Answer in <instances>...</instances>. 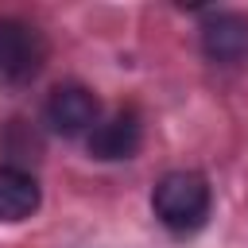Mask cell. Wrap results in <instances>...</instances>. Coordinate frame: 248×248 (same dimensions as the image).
<instances>
[{
  "mask_svg": "<svg viewBox=\"0 0 248 248\" xmlns=\"http://www.w3.org/2000/svg\"><path fill=\"white\" fill-rule=\"evenodd\" d=\"M143 143V124H140V112L136 108H116L108 120H97V128L85 136V147L93 159L101 163H120V159H132Z\"/></svg>",
  "mask_w": 248,
  "mask_h": 248,
  "instance_id": "4",
  "label": "cell"
},
{
  "mask_svg": "<svg viewBox=\"0 0 248 248\" xmlns=\"http://www.w3.org/2000/svg\"><path fill=\"white\" fill-rule=\"evenodd\" d=\"M43 120L54 136H89L101 120V101L93 97V89L85 85H58L50 97H46V108H43Z\"/></svg>",
  "mask_w": 248,
  "mask_h": 248,
  "instance_id": "3",
  "label": "cell"
},
{
  "mask_svg": "<svg viewBox=\"0 0 248 248\" xmlns=\"http://www.w3.org/2000/svg\"><path fill=\"white\" fill-rule=\"evenodd\" d=\"M43 202L35 174L23 167H0V221H27Z\"/></svg>",
  "mask_w": 248,
  "mask_h": 248,
  "instance_id": "6",
  "label": "cell"
},
{
  "mask_svg": "<svg viewBox=\"0 0 248 248\" xmlns=\"http://www.w3.org/2000/svg\"><path fill=\"white\" fill-rule=\"evenodd\" d=\"M46 66V39L35 23L4 16L0 19V81L27 85Z\"/></svg>",
  "mask_w": 248,
  "mask_h": 248,
  "instance_id": "2",
  "label": "cell"
},
{
  "mask_svg": "<svg viewBox=\"0 0 248 248\" xmlns=\"http://www.w3.org/2000/svg\"><path fill=\"white\" fill-rule=\"evenodd\" d=\"M202 50L209 62L232 66L248 50V19L236 12H209L202 27Z\"/></svg>",
  "mask_w": 248,
  "mask_h": 248,
  "instance_id": "5",
  "label": "cell"
},
{
  "mask_svg": "<svg viewBox=\"0 0 248 248\" xmlns=\"http://www.w3.org/2000/svg\"><path fill=\"white\" fill-rule=\"evenodd\" d=\"M209 182L198 170H170L151 190V209L170 232H198L209 221Z\"/></svg>",
  "mask_w": 248,
  "mask_h": 248,
  "instance_id": "1",
  "label": "cell"
}]
</instances>
